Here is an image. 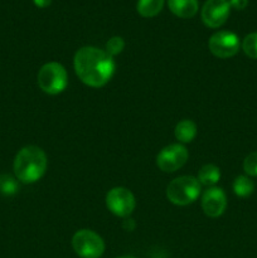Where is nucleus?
I'll use <instances>...</instances> for the list:
<instances>
[{"label": "nucleus", "mask_w": 257, "mask_h": 258, "mask_svg": "<svg viewBox=\"0 0 257 258\" xmlns=\"http://www.w3.org/2000/svg\"><path fill=\"white\" fill-rule=\"evenodd\" d=\"M174 134L179 143H191L197 136V125L191 120H181L180 122L176 123Z\"/></svg>", "instance_id": "f8f14e48"}, {"label": "nucleus", "mask_w": 257, "mask_h": 258, "mask_svg": "<svg viewBox=\"0 0 257 258\" xmlns=\"http://www.w3.org/2000/svg\"><path fill=\"white\" fill-rule=\"evenodd\" d=\"M248 0H229V5L237 10H242L247 7Z\"/></svg>", "instance_id": "aec40b11"}, {"label": "nucleus", "mask_w": 257, "mask_h": 258, "mask_svg": "<svg viewBox=\"0 0 257 258\" xmlns=\"http://www.w3.org/2000/svg\"><path fill=\"white\" fill-rule=\"evenodd\" d=\"M48 166L47 155L38 146L20 149L13 164L15 178L24 184H33L43 178Z\"/></svg>", "instance_id": "f03ea898"}, {"label": "nucleus", "mask_w": 257, "mask_h": 258, "mask_svg": "<svg viewBox=\"0 0 257 258\" xmlns=\"http://www.w3.org/2000/svg\"><path fill=\"white\" fill-rule=\"evenodd\" d=\"M189 153L181 144H171L165 146L156 156V165L165 173H174L185 165Z\"/></svg>", "instance_id": "0eeeda50"}, {"label": "nucleus", "mask_w": 257, "mask_h": 258, "mask_svg": "<svg viewBox=\"0 0 257 258\" xmlns=\"http://www.w3.org/2000/svg\"><path fill=\"white\" fill-rule=\"evenodd\" d=\"M242 49L247 57L257 59V32L249 33L242 42Z\"/></svg>", "instance_id": "f3484780"}, {"label": "nucleus", "mask_w": 257, "mask_h": 258, "mask_svg": "<svg viewBox=\"0 0 257 258\" xmlns=\"http://www.w3.org/2000/svg\"><path fill=\"white\" fill-rule=\"evenodd\" d=\"M208 47L212 54L222 59H227L238 53L241 43L239 38L233 32L219 30L209 38Z\"/></svg>", "instance_id": "6e6552de"}, {"label": "nucleus", "mask_w": 257, "mask_h": 258, "mask_svg": "<svg viewBox=\"0 0 257 258\" xmlns=\"http://www.w3.org/2000/svg\"><path fill=\"white\" fill-rule=\"evenodd\" d=\"M72 247L81 258H100L105 252V242L96 232L81 229L72 237Z\"/></svg>", "instance_id": "39448f33"}, {"label": "nucleus", "mask_w": 257, "mask_h": 258, "mask_svg": "<svg viewBox=\"0 0 257 258\" xmlns=\"http://www.w3.org/2000/svg\"><path fill=\"white\" fill-rule=\"evenodd\" d=\"M19 190V183L9 174H0V196H14Z\"/></svg>", "instance_id": "dca6fc26"}, {"label": "nucleus", "mask_w": 257, "mask_h": 258, "mask_svg": "<svg viewBox=\"0 0 257 258\" xmlns=\"http://www.w3.org/2000/svg\"><path fill=\"white\" fill-rule=\"evenodd\" d=\"M199 183L203 184L206 186H213L221 179V170L218 166L213 165V164H206L201 168L198 173Z\"/></svg>", "instance_id": "ddd939ff"}, {"label": "nucleus", "mask_w": 257, "mask_h": 258, "mask_svg": "<svg viewBox=\"0 0 257 258\" xmlns=\"http://www.w3.org/2000/svg\"><path fill=\"white\" fill-rule=\"evenodd\" d=\"M164 7V0H139L138 12L144 18L156 17Z\"/></svg>", "instance_id": "4468645a"}, {"label": "nucleus", "mask_w": 257, "mask_h": 258, "mask_svg": "<svg viewBox=\"0 0 257 258\" xmlns=\"http://www.w3.org/2000/svg\"><path fill=\"white\" fill-rule=\"evenodd\" d=\"M231 13L228 0H207L202 8V20L209 28H219L227 22Z\"/></svg>", "instance_id": "1a4fd4ad"}, {"label": "nucleus", "mask_w": 257, "mask_h": 258, "mask_svg": "<svg viewBox=\"0 0 257 258\" xmlns=\"http://www.w3.org/2000/svg\"><path fill=\"white\" fill-rule=\"evenodd\" d=\"M106 207L112 214L125 218L130 216L135 209V197L128 189L116 186L106 194Z\"/></svg>", "instance_id": "423d86ee"}, {"label": "nucleus", "mask_w": 257, "mask_h": 258, "mask_svg": "<svg viewBox=\"0 0 257 258\" xmlns=\"http://www.w3.org/2000/svg\"><path fill=\"white\" fill-rule=\"evenodd\" d=\"M117 258H135V257H131V256H121V257H117Z\"/></svg>", "instance_id": "4be33fe9"}, {"label": "nucleus", "mask_w": 257, "mask_h": 258, "mask_svg": "<svg viewBox=\"0 0 257 258\" xmlns=\"http://www.w3.org/2000/svg\"><path fill=\"white\" fill-rule=\"evenodd\" d=\"M76 75L85 85L103 87L115 73V60L106 50L96 47H82L73 58Z\"/></svg>", "instance_id": "f257e3e1"}, {"label": "nucleus", "mask_w": 257, "mask_h": 258, "mask_svg": "<svg viewBox=\"0 0 257 258\" xmlns=\"http://www.w3.org/2000/svg\"><path fill=\"white\" fill-rule=\"evenodd\" d=\"M254 190V183L246 175H239L233 181V191L239 198H247Z\"/></svg>", "instance_id": "2eb2a0df"}, {"label": "nucleus", "mask_w": 257, "mask_h": 258, "mask_svg": "<svg viewBox=\"0 0 257 258\" xmlns=\"http://www.w3.org/2000/svg\"><path fill=\"white\" fill-rule=\"evenodd\" d=\"M201 194V183L191 175H183L175 178L166 188V197L169 202L175 206H188L194 203Z\"/></svg>", "instance_id": "7ed1b4c3"}, {"label": "nucleus", "mask_w": 257, "mask_h": 258, "mask_svg": "<svg viewBox=\"0 0 257 258\" xmlns=\"http://www.w3.org/2000/svg\"><path fill=\"white\" fill-rule=\"evenodd\" d=\"M33 2H34V4L37 5L38 8H47L49 7L52 0H33Z\"/></svg>", "instance_id": "412c9836"}, {"label": "nucleus", "mask_w": 257, "mask_h": 258, "mask_svg": "<svg viewBox=\"0 0 257 258\" xmlns=\"http://www.w3.org/2000/svg\"><path fill=\"white\" fill-rule=\"evenodd\" d=\"M227 208V196L223 189L212 186L204 191L202 197V209L206 216L211 218H218Z\"/></svg>", "instance_id": "9d476101"}, {"label": "nucleus", "mask_w": 257, "mask_h": 258, "mask_svg": "<svg viewBox=\"0 0 257 258\" xmlns=\"http://www.w3.org/2000/svg\"><path fill=\"white\" fill-rule=\"evenodd\" d=\"M243 170L247 175L257 176V151L248 154L243 160Z\"/></svg>", "instance_id": "6ab92c4d"}, {"label": "nucleus", "mask_w": 257, "mask_h": 258, "mask_svg": "<svg viewBox=\"0 0 257 258\" xmlns=\"http://www.w3.org/2000/svg\"><path fill=\"white\" fill-rule=\"evenodd\" d=\"M38 86L48 95H58L68 86V75L66 68L58 62H48L38 72Z\"/></svg>", "instance_id": "20e7f679"}, {"label": "nucleus", "mask_w": 257, "mask_h": 258, "mask_svg": "<svg viewBox=\"0 0 257 258\" xmlns=\"http://www.w3.org/2000/svg\"><path fill=\"white\" fill-rule=\"evenodd\" d=\"M123 48H125V42H123V39L121 37H112L106 43V52L111 57H115V55L120 54L123 50Z\"/></svg>", "instance_id": "a211bd4d"}, {"label": "nucleus", "mask_w": 257, "mask_h": 258, "mask_svg": "<svg viewBox=\"0 0 257 258\" xmlns=\"http://www.w3.org/2000/svg\"><path fill=\"white\" fill-rule=\"evenodd\" d=\"M169 9L183 19L193 18L198 12V0H168Z\"/></svg>", "instance_id": "9b49d317"}]
</instances>
